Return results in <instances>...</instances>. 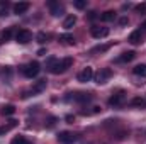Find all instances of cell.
Here are the masks:
<instances>
[{
  "label": "cell",
  "instance_id": "cell-1",
  "mask_svg": "<svg viewBox=\"0 0 146 144\" xmlns=\"http://www.w3.org/2000/svg\"><path fill=\"white\" fill-rule=\"evenodd\" d=\"M72 65H73L72 58H65V59H61V61H54V63L49 66V71L53 73V75H61V73L66 71Z\"/></svg>",
  "mask_w": 146,
  "mask_h": 144
},
{
  "label": "cell",
  "instance_id": "cell-2",
  "mask_svg": "<svg viewBox=\"0 0 146 144\" xmlns=\"http://www.w3.org/2000/svg\"><path fill=\"white\" fill-rule=\"evenodd\" d=\"M39 71H41V68H39V63H37V61H33V63H29V65H26V66L22 68V73H24L27 78H34V76H37Z\"/></svg>",
  "mask_w": 146,
  "mask_h": 144
},
{
  "label": "cell",
  "instance_id": "cell-3",
  "mask_svg": "<svg viewBox=\"0 0 146 144\" xmlns=\"http://www.w3.org/2000/svg\"><path fill=\"white\" fill-rule=\"evenodd\" d=\"M92 78H94V68L92 66H85L82 71L78 73V81H82V83H87Z\"/></svg>",
  "mask_w": 146,
  "mask_h": 144
},
{
  "label": "cell",
  "instance_id": "cell-4",
  "mask_svg": "<svg viewBox=\"0 0 146 144\" xmlns=\"http://www.w3.org/2000/svg\"><path fill=\"white\" fill-rule=\"evenodd\" d=\"M58 141L61 144H73L76 141V136L73 134V132H68V131H63V132H60L58 134Z\"/></svg>",
  "mask_w": 146,
  "mask_h": 144
},
{
  "label": "cell",
  "instance_id": "cell-5",
  "mask_svg": "<svg viewBox=\"0 0 146 144\" xmlns=\"http://www.w3.org/2000/svg\"><path fill=\"white\" fill-rule=\"evenodd\" d=\"M31 39H33V34H31L27 29H21V31L15 34V41H17L19 44H27Z\"/></svg>",
  "mask_w": 146,
  "mask_h": 144
},
{
  "label": "cell",
  "instance_id": "cell-6",
  "mask_svg": "<svg viewBox=\"0 0 146 144\" xmlns=\"http://www.w3.org/2000/svg\"><path fill=\"white\" fill-rule=\"evenodd\" d=\"M110 76H112V70H110V68H104V70H100V71L97 73L95 81H97L99 85H102V83H106V81L109 80Z\"/></svg>",
  "mask_w": 146,
  "mask_h": 144
},
{
  "label": "cell",
  "instance_id": "cell-7",
  "mask_svg": "<svg viewBox=\"0 0 146 144\" xmlns=\"http://www.w3.org/2000/svg\"><path fill=\"white\" fill-rule=\"evenodd\" d=\"M92 36L95 37V39H104V37L109 36V27H92Z\"/></svg>",
  "mask_w": 146,
  "mask_h": 144
},
{
  "label": "cell",
  "instance_id": "cell-8",
  "mask_svg": "<svg viewBox=\"0 0 146 144\" xmlns=\"http://www.w3.org/2000/svg\"><path fill=\"white\" fill-rule=\"evenodd\" d=\"M124 98H126V93L124 92H117V93H112V97L109 98V105H121L122 102H124Z\"/></svg>",
  "mask_w": 146,
  "mask_h": 144
},
{
  "label": "cell",
  "instance_id": "cell-9",
  "mask_svg": "<svg viewBox=\"0 0 146 144\" xmlns=\"http://www.w3.org/2000/svg\"><path fill=\"white\" fill-rule=\"evenodd\" d=\"M29 7H31L29 2H19V3L14 5V14H17V15H19V14H26V12L29 10Z\"/></svg>",
  "mask_w": 146,
  "mask_h": 144
},
{
  "label": "cell",
  "instance_id": "cell-10",
  "mask_svg": "<svg viewBox=\"0 0 146 144\" xmlns=\"http://www.w3.org/2000/svg\"><path fill=\"white\" fill-rule=\"evenodd\" d=\"M131 44H139L141 41H143V32H141V29H138V31H134V32H131V36H129V39H127Z\"/></svg>",
  "mask_w": 146,
  "mask_h": 144
},
{
  "label": "cell",
  "instance_id": "cell-11",
  "mask_svg": "<svg viewBox=\"0 0 146 144\" xmlns=\"http://www.w3.org/2000/svg\"><path fill=\"white\" fill-rule=\"evenodd\" d=\"M136 58V53L134 51H127V53H122L119 58H117V61L119 63H129V61H133Z\"/></svg>",
  "mask_w": 146,
  "mask_h": 144
},
{
  "label": "cell",
  "instance_id": "cell-12",
  "mask_svg": "<svg viewBox=\"0 0 146 144\" xmlns=\"http://www.w3.org/2000/svg\"><path fill=\"white\" fill-rule=\"evenodd\" d=\"M49 9H51V14L53 15H61V12H63V5H60L58 2H54V0H51L49 3Z\"/></svg>",
  "mask_w": 146,
  "mask_h": 144
},
{
  "label": "cell",
  "instance_id": "cell-13",
  "mask_svg": "<svg viewBox=\"0 0 146 144\" xmlns=\"http://www.w3.org/2000/svg\"><path fill=\"white\" fill-rule=\"evenodd\" d=\"M17 124H19V122H17V120H14V119H12V120H9V124H5V126H2V127H0V136H3V134H7L9 131L15 129V127H17Z\"/></svg>",
  "mask_w": 146,
  "mask_h": 144
},
{
  "label": "cell",
  "instance_id": "cell-14",
  "mask_svg": "<svg viewBox=\"0 0 146 144\" xmlns=\"http://www.w3.org/2000/svg\"><path fill=\"white\" fill-rule=\"evenodd\" d=\"M75 24H76V15H73V14H72V15H68V17L63 20V29H66V31H68V29H72Z\"/></svg>",
  "mask_w": 146,
  "mask_h": 144
},
{
  "label": "cell",
  "instance_id": "cell-15",
  "mask_svg": "<svg viewBox=\"0 0 146 144\" xmlns=\"http://www.w3.org/2000/svg\"><path fill=\"white\" fill-rule=\"evenodd\" d=\"M60 42L65 44V46H72V44H75V39H73L72 34H61L60 36Z\"/></svg>",
  "mask_w": 146,
  "mask_h": 144
},
{
  "label": "cell",
  "instance_id": "cell-16",
  "mask_svg": "<svg viewBox=\"0 0 146 144\" xmlns=\"http://www.w3.org/2000/svg\"><path fill=\"white\" fill-rule=\"evenodd\" d=\"M114 19H115V12L114 10H106L104 14H100V20H104V22H110Z\"/></svg>",
  "mask_w": 146,
  "mask_h": 144
},
{
  "label": "cell",
  "instance_id": "cell-17",
  "mask_svg": "<svg viewBox=\"0 0 146 144\" xmlns=\"http://www.w3.org/2000/svg\"><path fill=\"white\" fill-rule=\"evenodd\" d=\"M133 73L136 76H141V78H146V65H138L133 68Z\"/></svg>",
  "mask_w": 146,
  "mask_h": 144
},
{
  "label": "cell",
  "instance_id": "cell-18",
  "mask_svg": "<svg viewBox=\"0 0 146 144\" xmlns=\"http://www.w3.org/2000/svg\"><path fill=\"white\" fill-rule=\"evenodd\" d=\"M131 105L133 107H146V98L145 97H134L133 100H131Z\"/></svg>",
  "mask_w": 146,
  "mask_h": 144
},
{
  "label": "cell",
  "instance_id": "cell-19",
  "mask_svg": "<svg viewBox=\"0 0 146 144\" xmlns=\"http://www.w3.org/2000/svg\"><path fill=\"white\" fill-rule=\"evenodd\" d=\"M12 36V29H5V31H2L0 32V44H3V42H7L9 39Z\"/></svg>",
  "mask_w": 146,
  "mask_h": 144
},
{
  "label": "cell",
  "instance_id": "cell-20",
  "mask_svg": "<svg viewBox=\"0 0 146 144\" xmlns=\"http://www.w3.org/2000/svg\"><path fill=\"white\" fill-rule=\"evenodd\" d=\"M73 98H75L76 102H90L92 97H90V93H76Z\"/></svg>",
  "mask_w": 146,
  "mask_h": 144
},
{
  "label": "cell",
  "instance_id": "cell-21",
  "mask_svg": "<svg viewBox=\"0 0 146 144\" xmlns=\"http://www.w3.org/2000/svg\"><path fill=\"white\" fill-rule=\"evenodd\" d=\"M44 88H46V80H39V81H37L36 85H34L33 92H34V93H37V92H42Z\"/></svg>",
  "mask_w": 146,
  "mask_h": 144
},
{
  "label": "cell",
  "instance_id": "cell-22",
  "mask_svg": "<svg viewBox=\"0 0 146 144\" xmlns=\"http://www.w3.org/2000/svg\"><path fill=\"white\" fill-rule=\"evenodd\" d=\"M2 114H3V115H12V114H15V107L10 105V104H9V105H3V107H2Z\"/></svg>",
  "mask_w": 146,
  "mask_h": 144
},
{
  "label": "cell",
  "instance_id": "cell-23",
  "mask_svg": "<svg viewBox=\"0 0 146 144\" xmlns=\"http://www.w3.org/2000/svg\"><path fill=\"white\" fill-rule=\"evenodd\" d=\"M110 46H112V44H100V46H95L90 53H104V51H107V49H109Z\"/></svg>",
  "mask_w": 146,
  "mask_h": 144
},
{
  "label": "cell",
  "instance_id": "cell-24",
  "mask_svg": "<svg viewBox=\"0 0 146 144\" xmlns=\"http://www.w3.org/2000/svg\"><path fill=\"white\" fill-rule=\"evenodd\" d=\"M10 144H27V143H26V137L24 136H15Z\"/></svg>",
  "mask_w": 146,
  "mask_h": 144
},
{
  "label": "cell",
  "instance_id": "cell-25",
  "mask_svg": "<svg viewBox=\"0 0 146 144\" xmlns=\"http://www.w3.org/2000/svg\"><path fill=\"white\" fill-rule=\"evenodd\" d=\"M73 5H75L76 9H80V10H82V9H85V7H87V0H75V2H73Z\"/></svg>",
  "mask_w": 146,
  "mask_h": 144
},
{
  "label": "cell",
  "instance_id": "cell-26",
  "mask_svg": "<svg viewBox=\"0 0 146 144\" xmlns=\"http://www.w3.org/2000/svg\"><path fill=\"white\" fill-rule=\"evenodd\" d=\"M46 41H48V34H44V32H39V34H37V42L44 44Z\"/></svg>",
  "mask_w": 146,
  "mask_h": 144
},
{
  "label": "cell",
  "instance_id": "cell-27",
  "mask_svg": "<svg viewBox=\"0 0 146 144\" xmlns=\"http://www.w3.org/2000/svg\"><path fill=\"white\" fill-rule=\"evenodd\" d=\"M136 12H139V14H146V2L139 3V5H136Z\"/></svg>",
  "mask_w": 146,
  "mask_h": 144
},
{
  "label": "cell",
  "instance_id": "cell-28",
  "mask_svg": "<svg viewBox=\"0 0 146 144\" xmlns=\"http://www.w3.org/2000/svg\"><path fill=\"white\" fill-rule=\"evenodd\" d=\"M119 24H121V26H126V24H127V17H122V19L119 20Z\"/></svg>",
  "mask_w": 146,
  "mask_h": 144
},
{
  "label": "cell",
  "instance_id": "cell-29",
  "mask_svg": "<svg viewBox=\"0 0 146 144\" xmlns=\"http://www.w3.org/2000/svg\"><path fill=\"white\" fill-rule=\"evenodd\" d=\"M66 120H68V122L72 124L73 120H75V117H73V115H66Z\"/></svg>",
  "mask_w": 146,
  "mask_h": 144
},
{
  "label": "cell",
  "instance_id": "cell-30",
  "mask_svg": "<svg viewBox=\"0 0 146 144\" xmlns=\"http://www.w3.org/2000/svg\"><path fill=\"white\" fill-rule=\"evenodd\" d=\"M97 17V12H90V15H88V19H95Z\"/></svg>",
  "mask_w": 146,
  "mask_h": 144
},
{
  "label": "cell",
  "instance_id": "cell-31",
  "mask_svg": "<svg viewBox=\"0 0 146 144\" xmlns=\"http://www.w3.org/2000/svg\"><path fill=\"white\" fill-rule=\"evenodd\" d=\"M37 54H39V56H44V54H46V49H39Z\"/></svg>",
  "mask_w": 146,
  "mask_h": 144
},
{
  "label": "cell",
  "instance_id": "cell-32",
  "mask_svg": "<svg viewBox=\"0 0 146 144\" xmlns=\"http://www.w3.org/2000/svg\"><path fill=\"white\" fill-rule=\"evenodd\" d=\"M100 112V107H94V110H92V114H99Z\"/></svg>",
  "mask_w": 146,
  "mask_h": 144
},
{
  "label": "cell",
  "instance_id": "cell-33",
  "mask_svg": "<svg viewBox=\"0 0 146 144\" xmlns=\"http://www.w3.org/2000/svg\"><path fill=\"white\" fill-rule=\"evenodd\" d=\"M143 29H145V31H146V20H145V22H143Z\"/></svg>",
  "mask_w": 146,
  "mask_h": 144
}]
</instances>
